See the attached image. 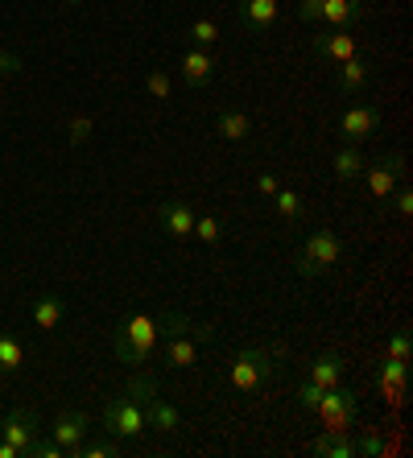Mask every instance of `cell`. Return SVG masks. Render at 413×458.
<instances>
[{
  "label": "cell",
  "instance_id": "6da1fadb",
  "mask_svg": "<svg viewBox=\"0 0 413 458\" xmlns=\"http://www.w3.org/2000/svg\"><path fill=\"white\" fill-rule=\"evenodd\" d=\"M161 335H191L194 343H211L215 327L191 322L186 314H133V318H125L116 327V335H112V352H116L125 363L145 368V363L153 360V352H158Z\"/></svg>",
  "mask_w": 413,
  "mask_h": 458
},
{
  "label": "cell",
  "instance_id": "7a4b0ae2",
  "mask_svg": "<svg viewBox=\"0 0 413 458\" xmlns=\"http://www.w3.org/2000/svg\"><path fill=\"white\" fill-rule=\"evenodd\" d=\"M294 396H297V405L310 409V413H318L323 417V426L335 429V434H351L356 417H360V401H356V393L343 388V384H335V388H318V384L306 380Z\"/></svg>",
  "mask_w": 413,
  "mask_h": 458
},
{
  "label": "cell",
  "instance_id": "3957f363",
  "mask_svg": "<svg viewBox=\"0 0 413 458\" xmlns=\"http://www.w3.org/2000/svg\"><path fill=\"white\" fill-rule=\"evenodd\" d=\"M340 256H343L340 232L318 227V232H310L306 240H302V252H297L294 268H297V277H323V273H331V268L340 265Z\"/></svg>",
  "mask_w": 413,
  "mask_h": 458
},
{
  "label": "cell",
  "instance_id": "277c9868",
  "mask_svg": "<svg viewBox=\"0 0 413 458\" xmlns=\"http://www.w3.org/2000/svg\"><path fill=\"white\" fill-rule=\"evenodd\" d=\"M277 360H281V355L269 352V347H244V352H236L232 368H228V388H236V393H256V388L269 384V376L277 372Z\"/></svg>",
  "mask_w": 413,
  "mask_h": 458
},
{
  "label": "cell",
  "instance_id": "5b68a950",
  "mask_svg": "<svg viewBox=\"0 0 413 458\" xmlns=\"http://www.w3.org/2000/svg\"><path fill=\"white\" fill-rule=\"evenodd\" d=\"M125 393L137 396L141 413H145V426L149 429H161V434H178L182 429V413L161 396L158 380H149V376H137V380H128Z\"/></svg>",
  "mask_w": 413,
  "mask_h": 458
},
{
  "label": "cell",
  "instance_id": "8992f818",
  "mask_svg": "<svg viewBox=\"0 0 413 458\" xmlns=\"http://www.w3.org/2000/svg\"><path fill=\"white\" fill-rule=\"evenodd\" d=\"M104 429L112 437H141L145 434V413H141L137 405V396L133 393H120V396H108V405H104Z\"/></svg>",
  "mask_w": 413,
  "mask_h": 458
},
{
  "label": "cell",
  "instance_id": "52a82bcc",
  "mask_svg": "<svg viewBox=\"0 0 413 458\" xmlns=\"http://www.w3.org/2000/svg\"><path fill=\"white\" fill-rule=\"evenodd\" d=\"M405 178V153H381L376 165H368V194L376 207H389L392 191Z\"/></svg>",
  "mask_w": 413,
  "mask_h": 458
},
{
  "label": "cell",
  "instance_id": "ba28073f",
  "mask_svg": "<svg viewBox=\"0 0 413 458\" xmlns=\"http://www.w3.org/2000/svg\"><path fill=\"white\" fill-rule=\"evenodd\" d=\"M381 124H384V112L376 104H356V107H348L340 116V137L348 140V145H360V140H368V137H376L381 132Z\"/></svg>",
  "mask_w": 413,
  "mask_h": 458
},
{
  "label": "cell",
  "instance_id": "9c48e42d",
  "mask_svg": "<svg viewBox=\"0 0 413 458\" xmlns=\"http://www.w3.org/2000/svg\"><path fill=\"white\" fill-rule=\"evenodd\" d=\"M38 434H42V421H38L33 409H13V413L0 417V437L13 442L22 454H30V446L38 442Z\"/></svg>",
  "mask_w": 413,
  "mask_h": 458
},
{
  "label": "cell",
  "instance_id": "30bf717a",
  "mask_svg": "<svg viewBox=\"0 0 413 458\" xmlns=\"http://www.w3.org/2000/svg\"><path fill=\"white\" fill-rule=\"evenodd\" d=\"M158 224L166 235H174V240H191L194 235V211L182 199H166V203L158 207Z\"/></svg>",
  "mask_w": 413,
  "mask_h": 458
},
{
  "label": "cell",
  "instance_id": "8fae6325",
  "mask_svg": "<svg viewBox=\"0 0 413 458\" xmlns=\"http://www.w3.org/2000/svg\"><path fill=\"white\" fill-rule=\"evenodd\" d=\"M87 434H91V421H87V413H74V409L71 413H58L54 417V426H50V437L63 446V454H71Z\"/></svg>",
  "mask_w": 413,
  "mask_h": 458
},
{
  "label": "cell",
  "instance_id": "7c38bea8",
  "mask_svg": "<svg viewBox=\"0 0 413 458\" xmlns=\"http://www.w3.org/2000/svg\"><path fill=\"white\" fill-rule=\"evenodd\" d=\"M215 79V58L211 50H202V46H191V50L182 54V83L202 91V87Z\"/></svg>",
  "mask_w": 413,
  "mask_h": 458
},
{
  "label": "cell",
  "instance_id": "4fadbf2b",
  "mask_svg": "<svg viewBox=\"0 0 413 458\" xmlns=\"http://www.w3.org/2000/svg\"><path fill=\"white\" fill-rule=\"evenodd\" d=\"M236 17L248 33H265L277 25V0H236Z\"/></svg>",
  "mask_w": 413,
  "mask_h": 458
},
{
  "label": "cell",
  "instance_id": "5bb4252c",
  "mask_svg": "<svg viewBox=\"0 0 413 458\" xmlns=\"http://www.w3.org/2000/svg\"><path fill=\"white\" fill-rule=\"evenodd\" d=\"M364 13H368V4H364V0H323L318 21L327 25V30H351Z\"/></svg>",
  "mask_w": 413,
  "mask_h": 458
},
{
  "label": "cell",
  "instance_id": "9a60e30c",
  "mask_svg": "<svg viewBox=\"0 0 413 458\" xmlns=\"http://www.w3.org/2000/svg\"><path fill=\"white\" fill-rule=\"evenodd\" d=\"M314 54L323 58V63H348L351 54H356V38H351L348 30H331V33H318L314 38Z\"/></svg>",
  "mask_w": 413,
  "mask_h": 458
},
{
  "label": "cell",
  "instance_id": "2e32d148",
  "mask_svg": "<svg viewBox=\"0 0 413 458\" xmlns=\"http://www.w3.org/2000/svg\"><path fill=\"white\" fill-rule=\"evenodd\" d=\"M372 83V63L364 54H351L348 63H340V91L343 96H364Z\"/></svg>",
  "mask_w": 413,
  "mask_h": 458
},
{
  "label": "cell",
  "instance_id": "e0dca14e",
  "mask_svg": "<svg viewBox=\"0 0 413 458\" xmlns=\"http://www.w3.org/2000/svg\"><path fill=\"white\" fill-rule=\"evenodd\" d=\"M30 314H33V327H38V331H58V322L66 318V301L58 298V293H42V298H33Z\"/></svg>",
  "mask_w": 413,
  "mask_h": 458
},
{
  "label": "cell",
  "instance_id": "ac0fdd59",
  "mask_svg": "<svg viewBox=\"0 0 413 458\" xmlns=\"http://www.w3.org/2000/svg\"><path fill=\"white\" fill-rule=\"evenodd\" d=\"M405 376H409V368H405L401 360H389V355H384V363L376 368V384H381L384 401H401L405 396Z\"/></svg>",
  "mask_w": 413,
  "mask_h": 458
},
{
  "label": "cell",
  "instance_id": "d6986e66",
  "mask_svg": "<svg viewBox=\"0 0 413 458\" xmlns=\"http://www.w3.org/2000/svg\"><path fill=\"white\" fill-rule=\"evenodd\" d=\"M310 454H318V458H356V437L335 434V429H323V434L314 437Z\"/></svg>",
  "mask_w": 413,
  "mask_h": 458
},
{
  "label": "cell",
  "instance_id": "ffe728a7",
  "mask_svg": "<svg viewBox=\"0 0 413 458\" xmlns=\"http://www.w3.org/2000/svg\"><path fill=\"white\" fill-rule=\"evenodd\" d=\"M343 376H348L343 355H318L310 363V384H318V388H335V384H343Z\"/></svg>",
  "mask_w": 413,
  "mask_h": 458
},
{
  "label": "cell",
  "instance_id": "44dd1931",
  "mask_svg": "<svg viewBox=\"0 0 413 458\" xmlns=\"http://www.w3.org/2000/svg\"><path fill=\"white\" fill-rule=\"evenodd\" d=\"M215 132H219L223 140H248L253 116H248V112H236V107H223L219 116H215Z\"/></svg>",
  "mask_w": 413,
  "mask_h": 458
},
{
  "label": "cell",
  "instance_id": "7402d4cb",
  "mask_svg": "<svg viewBox=\"0 0 413 458\" xmlns=\"http://www.w3.org/2000/svg\"><path fill=\"white\" fill-rule=\"evenodd\" d=\"M364 165H368V157L360 153V145H343V149L335 153V161H331V170H335L340 182H356L364 174Z\"/></svg>",
  "mask_w": 413,
  "mask_h": 458
},
{
  "label": "cell",
  "instance_id": "603a6c76",
  "mask_svg": "<svg viewBox=\"0 0 413 458\" xmlns=\"http://www.w3.org/2000/svg\"><path fill=\"white\" fill-rule=\"evenodd\" d=\"M161 360H166V368H174V372H178V368H191V363L199 360V347H194L191 335H170V343H166V355H161Z\"/></svg>",
  "mask_w": 413,
  "mask_h": 458
},
{
  "label": "cell",
  "instance_id": "cb8c5ba5",
  "mask_svg": "<svg viewBox=\"0 0 413 458\" xmlns=\"http://www.w3.org/2000/svg\"><path fill=\"white\" fill-rule=\"evenodd\" d=\"M25 363V343L13 331H0V376H13Z\"/></svg>",
  "mask_w": 413,
  "mask_h": 458
},
{
  "label": "cell",
  "instance_id": "d4e9b609",
  "mask_svg": "<svg viewBox=\"0 0 413 458\" xmlns=\"http://www.w3.org/2000/svg\"><path fill=\"white\" fill-rule=\"evenodd\" d=\"M273 203H277V215H281L286 224H302V219H306V199L297 191H277Z\"/></svg>",
  "mask_w": 413,
  "mask_h": 458
},
{
  "label": "cell",
  "instance_id": "484cf974",
  "mask_svg": "<svg viewBox=\"0 0 413 458\" xmlns=\"http://www.w3.org/2000/svg\"><path fill=\"white\" fill-rule=\"evenodd\" d=\"M120 454V437H108V442H79L66 458H116Z\"/></svg>",
  "mask_w": 413,
  "mask_h": 458
},
{
  "label": "cell",
  "instance_id": "4316f807",
  "mask_svg": "<svg viewBox=\"0 0 413 458\" xmlns=\"http://www.w3.org/2000/svg\"><path fill=\"white\" fill-rule=\"evenodd\" d=\"M223 42V30L215 21H191V46H202V50H211V46H219Z\"/></svg>",
  "mask_w": 413,
  "mask_h": 458
},
{
  "label": "cell",
  "instance_id": "83f0119b",
  "mask_svg": "<svg viewBox=\"0 0 413 458\" xmlns=\"http://www.w3.org/2000/svg\"><path fill=\"white\" fill-rule=\"evenodd\" d=\"M389 454V442H384L376 429H364L360 437H356V458H384Z\"/></svg>",
  "mask_w": 413,
  "mask_h": 458
},
{
  "label": "cell",
  "instance_id": "f1b7e54d",
  "mask_svg": "<svg viewBox=\"0 0 413 458\" xmlns=\"http://www.w3.org/2000/svg\"><path fill=\"white\" fill-rule=\"evenodd\" d=\"M194 240H202V244H219L223 224L215 219V215H194Z\"/></svg>",
  "mask_w": 413,
  "mask_h": 458
},
{
  "label": "cell",
  "instance_id": "f546056e",
  "mask_svg": "<svg viewBox=\"0 0 413 458\" xmlns=\"http://www.w3.org/2000/svg\"><path fill=\"white\" fill-rule=\"evenodd\" d=\"M409 352H413V339H409V331H392V335H389V347H384V355H389V360H401V363H409Z\"/></svg>",
  "mask_w": 413,
  "mask_h": 458
},
{
  "label": "cell",
  "instance_id": "4dcf8cb0",
  "mask_svg": "<svg viewBox=\"0 0 413 458\" xmlns=\"http://www.w3.org/2000/svg\"><path fill=\"white\" fill-rule=\"evenodd\" d=\"M145 91L153 99H170V91H174V83H170V75L166 71H149V79H145Z\"/></svg>",
  "mask_w": 413,
  "mask_h": 458
},
{
  "label": "cell",
  "instance_id": "1f68e13d",
  "mask_svg": "<svg viewBox=\"0 0 413 458\" xmlns=\"http://www.w3.org/2000/svg\"><path fill=\"white\" fill-rule=\"evenodd\" d=\"M389 207L401 215V219H409V215H413V191H409V186H397V191H392V199H389Z\"/></svg>",
  "mask_w": 413,
  "mask_h": 458
},
{
  "label": "cell",
  "instance_id": "d6a6232c",
  "mask_svg": "<svg viewBox=\"0 0 413 458\" xmlns=\"http://www.w3.org/2000/svg\"><path fill=\"white\" fill-rule=\"evenodd\" d=\"M91 128H96V120H91V116H74L71 120V140H74V145H83V140L91 137Z\"/></svg>",
  "mask_w": 413,
  "mask_h": 458
},
{
  "label": "cell",
  "instance_id": "836d02e7",
  "mask_svg": "<svg viewBox=\"0 0 413 458\" xmlns=\"http://www.w3.org/2000/svg\"><path fill=\"white\" fill-rule=\"evenodd\" d=\"M277 191H281V186H277L273 174H256V194H265V199H273Z\"/></svg>",
  "mask_w": 413,
  "mask_h": 458
},
{
  "label": "cell",
  "instance_id": "e575fe53",
  "mask_svg": "<svg viewBox=\"0 0 413 458\" xmlns=\"http://www.w3.org/2000/svg\"><path fill=\"white\" fill-rule=\"evenodd\" d=\"M318 9H323V0H297V17L302 21H318Z\"/></svg>",
  "mask_w": 413,
  "mask_h": 458
},
{
  "label": "cell",
  "instance_id": "d590c367",
  "mask_svg": "<svg viewBox=\"0 0 413 458\" xmlns=\"http://www.w3.org/2000/svg\"><path fill=\"white\" fill-rule=\"evenodd\" d=\"M0 458H25V454L13 446V442H4V437H0Z\"/></svg>",
  "mask_w": 413,
  "mask_h": 458
},
{
  "label": "cell",
  "instance_id": "8d00e7d4",
  "mask_svg": "<svg viewBox=\"0 0 413 458\" xmlns=\"http://www.w3.org/2000/svg\"><path fill=\"white\" fill-rule=\"evenodd\" d=\"M66 4H83V0H66Z\"/></svg>",
  "mask_w": 413,
  "mask_h": 458
},
{
  "label": "cell",
  "instance_id": "74e56055",
  "mask_svg": "<svg viewBox=\"0 0 413 458\" xmlns=\"http://www.w3.org/2000/svg\"><path fill=\"white\" fill-rule=\"evenodd\" d=\"M0 96H4V87H0Z\"/></svg>",
  "mask_w": 413,
  "mask_h": 458
},
{
  "label": "cell",
  "instance_id": "f35d334b",
  "mask_svg": "<svg viewBox=\"0 0 413 458\" xmlns=\"http://www.w3.org/2000/svg\"><path fill=\"white\" fill-rule=\"evenodd\" d=\"M0 417H4V413H0Z\"/></svg>",
  "mask_w": 413,
  "mask_h": 458
}]
</instances>
